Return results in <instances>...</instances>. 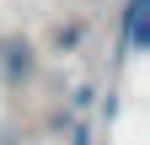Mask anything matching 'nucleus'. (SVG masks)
Returning a JSON list of instances; mask_svg holds the SVG:
<instances>
[{"label": "nucleus", "instance_id": "1", "mask_svg": "<svg viewBox=\"0 0 150 145\" xmlns=\"http://www.w3.org/2000/svg\"><path fill=\"white\" fill-rule=\"evenodd\" d=\"M145 6L150 0H129V48H145Z\"/></svg>", "mask_w": 150, "mask_h": 145}]
</instances>
